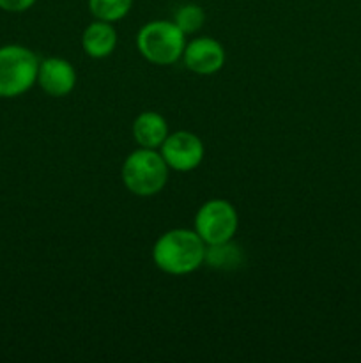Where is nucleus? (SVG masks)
<instances>
[{"label": "nucleus", "mask_w": 361, "mask_h": 363, "mask_svg": "<svg viewBox=\"0 0 361 363\" xmlns=\"http://www.w3.org/2000/svg\"><path fill=\"white\" fill-rule=\"evenodd\" d=\"M205 259V243L190 229H172L156 240L152 261L156 268L172 277L190 275L197 272Z\"/></svg>", "instance_id": "obj_1"}, {"label": "nucleus", "mask_w": 361, "mask_h": 363, "mask_svg": "<svg viewBox=\"0 0 361 363\" xmlns=\"http://www.w3.org/2000/svg\"><path fill=\"white\" fill-rule=\"evenodd\" d=\"M168 165L158 149L138 147L122 165V183L137 197H152L165 188Z\"/></svg>", "instance_id": "obj_2"}, {"label": "nucleus", "mask_w": 361, "mask_h": 363, "mask_svg": "<svg viewBox=\"0 0 361 363\" xmlns=\"http://www.w3.org/2000/svg\"><path fill=\"white\" fill-rule=\"evenodd\" d=\"M138 52L156 66H170L183 59L186 34L173 21L154 20L145 23L137 34Z\"/></svg>", "instance_id": "obj_3"}, {"label": "nucleus", "mask_w": 361, "mask_h": 363, "mask_svg": "<svg viewBox=\"0 0 361 363\" xmlns=\"http://www.w3.org/2000/svg\"><path fill=\"white\" fill-rule=\"evenodd\" d=\"M39 59L20 45L0 48V98H18L38 84Z\"/></svg>", "instance_id": "obj_4"}, {"label": "nucleus", "mask_w": 361, "mask_h": 363, "mask_svg": "<svg viewBox=\"0 0 361 363\" xmlns=\"http://www.w3.org/2000/svg\"><path fill=\"white\" fill-rule=\"evenodd\" d=\"M239 227L236 208L223 199H211L195 215V233L205 245H218L234 240Z\"/></svg>", "instance_id": "obj_5"}, {"label": "nucleus", "mask_w": 361, "mask_h": 363, "mask_svg": "<svg viewBox=\"0 0 361 363\" xmlns=\"http://www.w3.org/2000/svg\"><path fill=\"white\" fill-rule=\"evenodd\" d=\"M163 160L168 169L176 172H191L204 160V142L191 131H176L168 133L159 147Z\"/></svg>", "instance_id": "obj_6"}, {"label": "nucleus", "mask_w": 361, "mask_h": 363, "mask_svg": "<svg viewBox=\"0 0 361 363\" xmlns=\"http://www.w3.org/2000/svg\"><path fill=\"white\" fill-rule=\"evenodd\" d=\"M225 48L214 38H202L193 39L186 43L183 53V62L186 69L195 74H214L225 66Z\"/></svg>", "instance_id": "obj_7"}, {"label": "nucleus", "mask_w": 361, "mask_h": 363, "mask_svg": "<svg viewBox=\"0 0 361 363\" xmlns=\"http://www.w3.org/2000/svg\"><path fill=\"white\" fill-rule=\"evenodd\" d=\"M38 84L52 98H64L76 87V69L62 57H48L39 62Z\"/></svg>", "instance_id": "obj_8"}, {"label": "nucleus", "mask_w": 361, "mask_h": 363, "mask_svg": "<svg viewBox=\"0 0 361 363\" xmlns=\"http://www.w3.org/2000/svg\"><path fill=\"white\" fill-rule=\"evenodd\" d=\"M117 46V32L110 21L94 20L81 34V48L91 59H106Z\"/></svg>", "instance_id": "obj_9"}, {"label": "nucleus", "mask_w": 361, "mask_h": 363, "mask_svg": "<svg viewBox=\"0 0 361 363\" xmlns=\"http://www.w3.org/2000/svg\"><path fill=\"white\" fill-rule=\"evenodd\" d=\"M168 124L166 119L158 112H142L133 121V138L138 147L159 149L165 138L168 137Z\"/></svg>", "instance_id": "obj_10"}, {"label": "nucleus", "mask_w": 361, "mask_h": 363, "mask_svg": "<svg viewBox=\"0 0 361 363\" xmlns=\"http://www.w3.org/2000/svg\"><path fill=\"white\" fill-rule=\"evenodd\" d=\"M204 262L214 269L230 272L244 264V252L239 245L234 243V240L218 245H205Z\"/></svg>", "instance_id": "obj_11"}, {"label": "nucleus", "mask_w": 361, "mask_h": 363, "mask_svg": "<svg viewBox=\"0 0 361 363\" xmlns=\"http://www.w3.org/2000/svg\"><path fill=\"white\" fill-rule=\"evenodd\" d=\"M133 0H88V11L94 20L119 21L131 11Z\"/></svg>", "instance_id": "obj_12"}, {"label": "nucleus", "mask_w": 361, "mask_h": 363, "mask_svg": "<svg viewBox=\"0 0 361 363\" xmlns=\"http://www.w3.org/2000/svg\"><path fill=\"white\" fill-rule=\"evenodd\" d=\"M205 13L198 4H184L173 14V23L184 32V34H195L204 27Z\"/></svg>", "instance_id": "obj_13"}, {"label": "nucleus", "mask_w": 361, "mask_h": 363, "mask_svg": "<svg viewBox=\"0 0 361 363\" xmlns=\"http://www.w3.org/2000/svg\"><path fill=\"white\" fill-rule=\"evenodd\" d=\"M38 0H0V9L6 13H23L30 9Z\"/></svg>", "instance_id": "obj_14"}]
</instances>
